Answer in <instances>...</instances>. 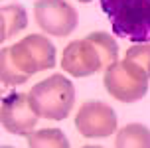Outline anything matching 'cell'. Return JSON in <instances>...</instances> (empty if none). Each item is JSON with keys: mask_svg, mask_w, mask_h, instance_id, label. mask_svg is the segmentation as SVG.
<instances>
[{"mask_svg": "<svg viewBox=\"0 0 150 148\" xmlns=\"http://www.w3.org/2000/svg\"><path fill=\"white\" fill-rule=\"evenodd\" d=\"M125 59L128 63H132L136 69H140L150 79V44H134L127 50Z\"/></svg>", "mask_w": 150, "mask_h": 148, "instance_id": "obj_12", "label": "cell"}, {"mask_svg": "<svg viewBox=\"0 0 150 148\" xmlns=\"http://www.w3.org/2000/svg\"><path fill=\"white\" fill-rule=\"evenodd\" d=\"M28 146L32 148H67L69 142L59 128H44L28 134Z\"/></svg>", "mask_w": 150, "mask_h": 148, "instance_id": "obj_11", "label": "cell"}, {"mask_svg": "<svg viewBox=\"0 0 150 148\" xmlns=\"http://www.w3.org/2000/svg\"><path fill=\"white\" fill-rule=\"evenodd\" d=\"M117 148H150V130L144 125H127L120 128L115 140Z\"/></svg>", "mask_w": 150, "mask_h": 148, "instance_id": "obj_10", "label": "cell"}, {"mask_svg": "<svg viewBox=\"0 0 150 148\" xmlns=\"http://www.w3.org/2000/svg\"><path fill=\"white\" fill-rule=\"evenodd\" d=\"M75 126L85 138H103L117 130V115L109 105L89 101L77 111Z\"/></svg>", "mask_w": 150, "mask_h": 148, "instance_id": "obj_8", "label": "cell"}, {"mask_svg": "<svg viewBox=\"0 0 150 148\" xmlns=\"http://www.w3.org/2000/svg\"><path fill=\"white\" fill-rule=\"evenodd\" d=\"M112 32L132 44H150V0H101Z\"/></svg>", "mask_w": 150, "mask_h": 148, "instance_id": "obj_3", "label": "cell"}, {"mask_svg": "<svg viewBox=\"0 0 150 148\" xmlns=\"http://www.w3.org/2000/svg\"><path fill=\"white\" fill-rule=\"evenodd\" d=\"M28 26V16L20 4H10L0 10V42H6L10 36L22 32Z\"/></svg>", "mask_w": 150, "mask_h": 148, "instance_id": "obj_9", "label": "cell"}, {"mask_svg": "<svg viewBox=\"0 0 150 148\" xmlns=\"http://www.w3.org/2000/svg\"><path fill=\"white\" fill-rule=\"evenodd\" d=\"M55 67V47L47 38L32 34L0 52V77L8 87L22 85L32 75Z\"/></svg>", "mask_w": 150, "mask_h": 148, "instance_id": "obj_1", "label": "cell"}, {"mask_svg": "<svg viewBox=\"0 0 150 148\" xmlns=\"http://www.w3.org/2000/svg\"><path fill=\"white\" fill-rule=\"evenodd\" d=\"M34 16L40 30L57 38L69 36L77 28V10L67 0H36Z\"/></svg>", "mask_w": 150, "mask_h": 148, "instance_id": "obj_6", "label": "cell"}, {"mask_svg": "<svg viewBox=\"0 0 150 148\" xmlns=\"http://www.w3.org/2000/svg\"><path fill=\"white\" fill-rule=\"evenodd\" d=\"M105 89L117 101L134 103L148 93V77L127 59L115 61L105 69Z\"/></svg>", "mask_w": 150, "mask_h": 148, "instance_id": "obj_5", "label": "cell"}, {"mask_svg": "<svg viewBox=\"0 0 150 148\" xmlns=\"http://www.w3.org/2000/svg\"><path fill=\"white\" fill-rule=\"evenodd\" d=\"M0 118L2 126L8 132L18 134V136H28L38 125L40 115L30 103V95L26 93H10L2 99L0 103Z\"/></svg>", "mask_w": 150, "mask_h": 148, "instance_id": "obj_7", "label": "cell"}, {"mask_svg": "<svg viewBox=\"0 0 150 148\" xmlns=\"http://www.w3.org/2000/svg\"><path fill=\"white\" fill-rule=\"evenodd\" d=\"M30 95V103L42 118L47 120H63L73 109L75 87L71 79L55 73L44 81L36 83Z\"/></svg>", "mask_w": 150, "mask_h": 148, "instance_id": "obj_4", "label": "cell"}, {"mask_svg": "<svg viewBox=\"0 0 150 148\" xmlns=\"http://www.w3.org/2000/svg\"><path fill=\"white\" fill-rule=\"evenodd\" d=\"M117 57L119 47L115 38L105 32H93L87 38L65 45L61 53V67L73 77H87L112 65Z\"/></svg>", "mask_w": 150, "mask_h": 148, "instance_id": "obj_2", "label": "cell"}, {"mask_svg": "<svg viewBox=\"0 0 150 148\" xmlns=\"http://www.w3.org/2000/svg\"><path fill=\"white\" fill-rule=\"evenodd\" d=\"M79 2H91V0H79Z\"/></svg>", "mask_w": 150, "mask_h": 148, "instance_id": "obj_13", "label": "cell"}]
</instances>
